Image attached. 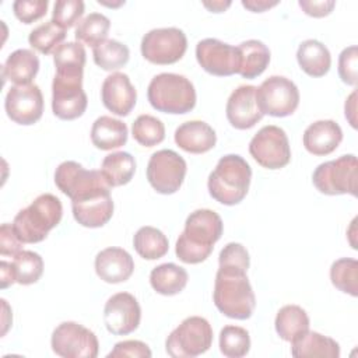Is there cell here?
Segmentation results:
<instances>
[{"label":"cell","mask_w":358,"mask_h":358,"mask_svg":"<svg viewBox=\"0 0 358 358\" xmlns=\"http://www.w3.org/2000/svg\"><path fill=\"white\" fill-rule=\"evenodd\" d=\"M224 224L221 217L208 208H199L189 214L185 229L175 246L176 257L187 264L204 262L213 252L214 243L221 238Z\"/></svg>","instance_id":"cell-1"},{"label":"cell","mask_w":358,"mask_h":358,"mask_svg":"<svg viewBox=\"0 0 358 358\" xmlns=\"http://www.w3.org/2000/svg\"><path fill=\"white\" fill-rule=\"evenodd\" d=\"M248 268L220 264L215 274L213 299L217 309L231 319L246 320L256 308V298L246 275Z\"/></svg>","instance_id":"cell-2"},{"label":"cell","mask_w":358,"mask_h":358,"mask_svg":"<svg viewBox=\"0 0 358 358\" xmlns=\"http://www.w3.org/2000/svg\"><path fill=\"white\" fill-rule=\"evenodd\" d=\"M252 179L249 164L236 154L220 158L217 166L208 176L207 187L210 196L225 206L241 203L248 194Z\"/></svg>","instance_id":"cell-3"},{"label":"cell","mask_w":358,"mask_h":358,"mask_svg":"<svg viewBox=\"0 0 358 358\" xmlns=\"http://www.w3.org/2000/svg\"><path fill=\"white\" fill-rule=\"evenodd\" d=\"M62 215L60 200L50 193H43L17 213L13 228L22 243H38L48 236L50 229L57 227Z\"/></svg>","instance_id":"cell-4"},{"label":"cell","mask_w":358,"mask_h":358,"mask_svg":"<svg viewBox=\"0 0 358 358\" xmlns=\"http://www.w3.org/2000/svg\"><path fill=\"white\" fill-rule=\"evenodd\" d=\"M150 105L162 113L183 115L196 105V90L189 78L175 73L155 76L147 90Z\"/></svg>","instance_id":"cell-5"},{"label":"cell","mask_w":358,"mask_h":358,"mask_svg":"<svg viewBox=\"0 0 358 358\" xmlns=\"http://www.w3.org/2000/svg\"><path fill=\"white\" fill-rule=\"evenodd\" d=\"M213 329L201 316L186 317L166 338L165 350L172 358H193L208 351Z\"/></svg>","instance_id":"cell-6"},{"label":"cell","mask_w":358,"mask_h":358,"mask_svg":"<svg viewBox=\"0 0 358 358\" xmlns=\"http://www.w3.org/2000/svg\"><path fill=\"white\" fill-rule=\"evenodd\" d=\"M358 162L354 154L341 155L337 159L320 164L312 175L315 187L324 194H351L357 196L358 190Z\"/></svg>","instance_id":"cell-7"},{"label":"cell","mask_w":358,"mask_h":358,"mask_svg":"<svg viewBox=\"0 0 358 358\" xmlns=\"http://www.w3.org/2000/svg\"><path fill=\"white\" fill-rule=\"evenodd\" d=\"M256 102L263 115L285 117L298 108L299 91L289 78L271 76L256 88Z\"/></svg>","instance_id":"cell-8"},{"label":"cell","mask_w":358,"mask_h":358,"mask_svg":"<svg viewBox=\"0 0 358 358\" xmlns=\"http://www.w3.org/2000/svg\"><path fill=\"white\" fill-rule=\"evenodd\" d=\"M52 350L63 358H95L99 343L95 333L76 322H63L52 333Z\"/></svg>","instance_id":"cell-9"},{"label":"cell","mask_w":358,"mask_h":358,"mask_svg":"<svg viewBox=\"0 0 358 358\" xmlns=\"http://www.w3.org/2000/svg\"><path fill=\"white\" fill-rule=\"evenodd\" d=\"M140 46L143 57L150 63L173 64L183 57L187 39L179 28H155L143 36Z\"/></svg>","instance_id":"cell-10"},{"label":"cell","mask_w":358,"mask_h":358,"mask_svg":"<svg viewBox=\"0 0 358 358\" xmlns=\"http://www.w3.org/2000/svg\"><path fill=\"white\" fill-rule=\"evenodd\" d=\"M253 159L267 169H280L288 165L291 148L285 131L274 124L262 127L249 143Z\"/></svg>","instance_id":"cell-11"},{"label":"cell","mask_w":358,"mask_h":358,"mask_svg":"<svg viewBox=\"0 0 358 358\" xmlns=\"http://www.w3.org/2000/svg\"><path fill=\"white\" fill-rule=\"evenodd\" d=\"M88 98L83 90V74L56 73L52 83V110L62 120H74L87 109Z\"/></svg>","instance_id":"cell-12"},{"label":"cell","mask_w":358,"mask_h":358,"mask_svg":"<svg viewBox=\"0 0 358 358\" xmlns=\"http://www.w3.org/2000/svg\"><path fill=\"white\" fill-rule=\"evenodd\" d=\"M186 161L172 150H159L150 157L147 179L154 190L172 194L179 190L186 175Z\"/></svg>","instance_id":"cell-13"},{"label":"cell","mask_w":358,"mask_h":358,"mask_svg":"<svg viewBox=\"0 0 358 358\" xmlns=\"http://www.w3.org/2000/svg\"><path fill=\"white\" fill-rule=\"evenodd\" d=\"M74 220L87 228L103 227L113 215V200L109 187L92 189L71 200Z\"/></svg>","instance_id":"cell-14"},{"label":"cell","mask_w":358,"mask_h":358,"mask_svg":"<svg viewBox=\"0 0 358 358\" xmlns=\"http://www.w3.org/2000/svg\"><path fill=\"white\" fill-rule=\"evenodd\" d=\"M196 59L203 70L217 77L238 74V48L224 43L215 38H206L196 45Z\"/></svg>","instance_id":"cell-15"},{"label":"cell","mask_w":358,"mask_h":358,"mask_svg":"<svg viewBox=\"0 0 358 358\" xmlns=\"http://www.w3.org/2000/svg\"><path fill=\"white\" fill-rule=\"evenodd\" d=\"M7 116L22 126L36 123L43 113V96L36 84L13 85L4 101Z\"/></svg>","instance_id":"cell-16"},{"label":"cell","mask_w":358,"mask_h":358,"mask_svg":"<svg viewBox=\"0 0 358 358\" xmlns=\"http://www.w3.org/2000/svg\"><path fill=\"white\" fill-rule=\"evenodd\" d=\"M57 189L71 200L98 187H109L101 171L85 169L76 161H64L55 171Z\"/></svg>","instance_id":"cell-17"},{"label":"cell","mask_w":358,"mask_h":358,"mask_svg":"<svg viewBox=\"0 0 358 358\" xmlns=\"http://www.w3.org/2000/svg\"><path fill=\"white\" fill-rule=\"evenodd\" d=\"M141 319V309L137 299L129 292L112 295L103 308V323L109 333L126 336L133 333Z\"/></svg>","instance_id":"cell-18"},{"label":"cell","mask_w":358,"mask_h":358,"mask_svg":"<svg viewBox=\"0 0 358 358\" xmlns=\"http://www.w3.org/2000/svg\"><path fill=\"white\" fill-rule=\"evenodd\" d=\"M256 88L255 85H239L229 95L225 112L232 127L246 130L262 120L263 113L256 102Z\"/></svg>","instance_id":"cell-19"},{"label":"cell","mask_w":358,"mask_h":358,"mask_svg":"<svg viewBox=\"0 0 358 358\" xmlns=\"http://www.w3.org/2000/svg\"><path fill=\"white\" fill-rule=\"evenodd\" d=\"M101 99L103 106L117 116H127L137 101V92L130 78L124 73L109 74L101 88Z\"/></svg>","instance_id":"cell-20"},{"label":"cell","mask_w":358,"mask_h":358,"mask_svg":"<svg viewBox=\"0 0 358 358\" xmlns=\"http://www.w3.org/2000/svg\"><path fill=\"white\" fill-rule=\"evenodd\" d=\"M95 271L105 282L119 284L130 278L134 271V262L124 249L110 246L96 255Z\"/></svg>","instance_id":"cell-21"},{"label":"cell","mask_w":358,"mask_h":358,"mask_svg":"<svg viewBox=\"0 0 358 358\" xmlns=\"http://www.w3.org/2000/svg\"><path fill=\"white\" fill-rule=\"evenodd\" d=\"M343 140V130L334 120H317L303 131V147L313 155L331 154Z\"/></svg>","instance_id":"cell-22"},{"label":"cell","mask_w":358,"mask_h":358,"mask_svg":"<svg viewBox=\"0 0 358 358\" xmlns=\"http://www.w3.org/2000/svg\"><path fill=\"white\" fill-rule=\"evenodd\" d=\"M175 143L186 152L203 154L215 145L217 136L208 123L203 120H189L175 130Z\"/></svg>","instance_id":"cell-23"},{"label":"cell","mask_w":358,"mask_h":358,"mask_svg":"<svg viewBox=\"0 0 358 358\" xmlns=\"http://www.w3.org/2000/svg\"><path fill=\"white\" fill-rule=\"evenodd\" d=\"M39 70V59L29 49H17L8 55L3 64V78L15 85L32 84Z\"/></svg>","instance_id":"cell-24"},{"label":"cell","mask_w":358,"mask_h":358,"mask_svg":"<svg viewBox=\"0 0 358 358\" xmlns=\"http://www.w3.org/2000/svg\"><path fill=\"white\" fill-rule=\"evenodd\" d=\"M291 354L295 358L303 357H324L338 358L340 345L336 340L323 336L317 331H305L291 341Z\"/></svg>","instance_id":"cell-25"},{"label":"cell","mask_w":358,"mask_h":358,"mask_svg":"<svg viewBox=\"0 0 358 358\" xmlns=\"http://www.w3.org/2000/svg\"><path fill=\"white\" fill-rule=\"evenodd\" d=\"M127 126L112 116H99L91 127V141L99 150H113L127 143Z\"/></svg>","instance_id":"cell-26"},{"label":"cell","mask_w":358,"mask_h":358,"mask_svg":"<svg viewBox=\"0 0 358 358\" xmlns=\"http://www.w3.org/2000/svg\"><path fill=\"white\" fill-rule=\"evenodd\" d=\"M236 48L239 52V76L252 80L259 77L267 69L270 63V50L262 41L249 39Z\"/></svg>","instance_id":"cell-27"},{"label":"cell","mask_w":358,"mask_h":358,"mask_svg":"<svg viewBox=\"0 0 358 358\" xmlns=\"http://www.w3.org/2000/svg\"><path fill=\"white\" fill-rule=\"evenodd\" d=\"M299 67L310 77H323L331 66L329 49L316 39L303 41L296 50Z\"/></svg>","instance_id":"cell-28"},{"label":"cell","mask_w":358,"mask_h":358,"mask_svg":"<svg viewBox=\"0 0 358 358\" xmlns=\"http://www.w3.org/2000/svg\"><path fill=\"white\" fill-rule=\"evenodd\" d=\"M187 271L175 264L164 263L154 267L150 273V284L161 295L172 296L182 292L187 284Z\"/></svg>","instance_id":"cell-29"},{"label":"cell","mask_w":358,"mask_h":358,"mask_svg":"<svg viewBox=\"0 0 358 358\" xmlns=\"http://www.w3.org/2000/svg\"><path fill=\"white\" fill-rule=\"evenodd\" d=\"M101 172L110 187H117L129 183L136 172L134 157L124 151L108 154L102 164Z\"/></svg>","instance_id":"cell-30"},{"label":"cell","mask_w":358,"mask_h":358,"mask_svg":"<svg viewBox=\"0 0 358 358\" xmlns=\"http://www.w3.org/2000/svg\"><path fill=\"white\" fill-rule=\"evenodd\" d=\"M274 326L277 334L291 343L309 330V316L298 305H285L277 312Z\"/></svg>","instance_id":"cell-31"},{"label":"cell","mask_w":358,"mask_h":358,"mask_svg":"<svg viewBox=\"0 0 358 358\" xmlns=\"http://www.w3.org/2000/svg\"><path fill=\"white\" fill-rule=\"evenodd\" d=\"M133 246L138 256L145 260H157L165 256L169 249V243L164 232L150 225L141 227L136 232L133 238Z\"/></svg>","instance_id":"cell-32"},{"label":"cell","mask_w":358,"mask_h":358,"mask_svg":"<svg viewBox=\"0 0 358 358\" xmlns=\"http://www.w3.org/2000/svg\"><path fill=\"white\" fill-rule=\"evenodd\" d=\"M92 57L95 64L102 70L115 71L129 62L130 50L116 39H106L92 49Z\"/></svg>","instance_id":"cell-33"},{"label":"cell","mask_w":358,"mask_h":358,"mask_svg":"<svg viewBox=\"0 0 358 358\" xmlns=\"http://www.w3.org/2000/svg\"><path fill=\"white\" fill-rule=\"evenodd\" d=\"M56 73L83 74L85 66V49L80 42L62 43L53 52Z\"/></svg>","instance_id":"cell-34"},{"label":"cell","mask_w":358,"mask_h":358,"mask_svg":"<svg viewBox=\"0 0 358 358\" xmlns=\"http://www.w3.org/2000/svg\"><path fill=\"white\" fill-rule=\"evenodd\" d=\"M110 28V21L101 13H91L83 18L76 28V39L88 46L95 48L96 45L106 41Z\"/></svg>","instance_id":"cell-35"},{"label":"cell","mask_w":358,"mask_h":358,"mask_svg":"<svg viewBox=\"0 0 358 358\" xmlns=\"http://www.w3.org/2000/svg\"><path fill=\"white\" fill-rule=\"evenodd\" d=\"M331 284L341 292L351 296L358 295V262L355 259L343 257L336 260L330 267Z\"/></svg>","instance_id":"cell-36"},{"label":"cell","mask_w":358,"mask_h":358,"mask_svg":"<svg viewBox=\"0 0 358 358\" xmlns=\"http://www.w3.org/2000/svg\"><path fill=\"white\" fill-rule=\"evenodd\" d=\"M15 282L29 285L36 282L43 273V260L41 255L32 250H21L13 259Z\"/></svg>","instance_id":"cell-37"},{"label":"cell","mask_w":358,"mask_h":358,"mask_svg":"<svg viewBox=\"0 0 358 358\" xmlns=\"http://www.w3.org/2000/svg\"><path fill=\"white\" fill-rule=\"evenodd\" d=\"M64 38L66 31L50 20L32 29L28 36V42L34 49H36L42 55H49L60 46Z\"/></svg>","instance_id":"cell-38"},{"label":"cell","mask_w":358,"mask_h":358,"mask_svg":"<svg viewBox=\"0 0 358 358\" xmlns=\"http://www.w3.org/2000/svg\"><path fill=\"white\" fill-rule=\"evenodd\" d=\"M220 350L228 358L245 357L250 350L248 330L232 324L224 326L220 331Z\"/></svg>","instance_id":"cell-39"},{"label":"cell","mask_w":358,"mask_h":358,"mask_svg":"<svg viewBox=\"0 0 358 358\" xmlns=\"http://www.w3.org/2000/svg\"><path fill=\"white\" fill-rule=\"evenodd\" d=\"M133 138L144 147H154L164 141L165 126L164 123L151 115H140L131 126Z\"/></svg>","instance_id":"cell-40"},{"label":"cell","mask_w":358,"mask_h":358,"mask_svg":"<svg viewBox=\"0 0 358 358\" xmlns=\"http://www.w3.org/2000/svg\"><path fill=\"white\" fill-rule=\"evenodd\" d=\"M84 14V1L81 0H57L53 6L52 21L64 31L71 28Z\"/></svg>","instance_id":"cell-41"},{"label":"cell","mask_w":358,"mask_h":358,"mask_svg":"<svg viewBox=\"0 0 358 358\" xmlns=\"http://www.w3.org/2000/svg\"><path fill=\"white\" fill-rule=\"evenodd\" d=\"M48 0H17L13 3L14 15L24 24H32L48 11Z\"/></svg>","instance_id":"cell-42"},{"label":"cell","mask_w":358,"mask_h":358,"mask_svg":"<svg viewBox=\"0 0 358 358\" xmlns=\"http://www.w3.org/2000/svg\"><path fill=\"white\" fill-rule=\"evenodd\" d=\"M358 48L355 45L343 49L338 56V76L347 85H357Z\"/></svg>","instance_id":"cell-43"},{"label":"cell","mask_w":358,"mask_h":358,"mask_svg":"<svg viewBox=\"0 0 358 358\" xmlns=\"http://www.w3.org/2000/svg\"><path fill=\"white\" fill-rule=\"evenodd\" d=\"M151 355V350L145 343L138 340H124L115 344L113 350L108 354V358H150Z\"/></svg>","instance_id":"cell-44"},{"label":"cell","mask_w":358,"mask_h":358,"mask_svg":"<svg viewBox=\"0 0 358 358\" xmlns=\"http://www.w3.org/2000/svg\"><path fill=\"white\" fill-rule=\"evenodd\" d=\"M22 242L18 239L17 234L14 232L13 224L4 222L0 227V255L1 256H15L21 252Z\"/></svg>","instance_id":"cell-45"},{"label":"cell","mask_w":358,"mask_h":358,"mask_svg":"<svg viewBox=\"0 0 358 358\" xmlns=\"http://www.w3.org/2000/svg\"><path fill=\"white\" fill-rule=\"evenodd\" d=\"M299 7L305 11V14L315 17V18H320V17H326L329 15L334 6L336 1L333 0H299Z\"/></svg>","instance_id":"cell-46"},{"label":"cell","mask_w":358,"mask_h":358,"mask_svg":"<svg viewBox=\"0 0 358 358\" xmlns=\"http://www.w3.org/2000/svg\"><path fill=\"white\" fill-rule=\"evenodd\" d=\"M278 4V1H267V0H243L242 6L252 13H263L271 7Z\"/></svg>","instance_id":"cell-47"},{"label":"cell","mask_w":358,"mask_h":358,"mask_svg":"<svg viewBox=\"0 0 358 358\" xmlns=\"http://www.w3.org/2000/svg\"><path fill=\"white\" fill-rule=\"evenodd\" d=\"M0 273H1V288H7L13 282H15L13 263H7L3 260L0 263Z\"/></svg>","instance_id":"cell-48"},{"label":"cell","mask_w":358,"mask_h":358,"mask_svg":"<svg viewBox=\"0 0 358 358\" xmlns=\"http://www.w3.org/2000/svg\"><path fill=\"white\" fill-rule=\"evenodd\" d=\"M357 91H352V94L345 101V117L348 119L350 124L352 127H357V119H355V110H357Z\"/></svg>","instance_id":"cell-49"},{"label":"cell","mask_w":358,"mask_h":358,"mask_svg":"<svg viewBox=\"0 0 358 358\" xmlns=\"http://www.w3.org/2000/svg\"><path fill=\"white\" fill-rule=\"evenodd\" d=\"M203 6L208 8L211 13H222L231 6V1H213V3L204 1Z\"/></svg>","instance_id":"cell-50"},{"label":"cell","mask_w":358,"mask_h":358,"mask_svg":"<svg viewBox=\"0 0 358 358\" xmlns=\"http://www.w3.org/2000/svg\"><path fill=\"white\" fill-rule=\"evenodd\" d=\"M1 303H3V308H4V312H6V315H4V317H3V324H4V327H3V336L6 334V331H7V329H8V326H10V323L6 320V317H7V310H8V305H7V301L6 299H1Z\"/></svg>","instance_id":"cell-51"},{"label":"cell","mask_w":358,"mask_h":358,"mask_svg":"<svg viewBox=\"0 0 358 358\" xmlns=\"http://www.w3.org/2000/svg\"><path fill=\"white\" fill-rule=\"evenodd\" d=\"M98 3H99V4H103V6H108V7H119V6L124 4V1H117V3H106V1H102V0H99Z\"/></svg>","instance_id":"cell-52"}]
</instances>
